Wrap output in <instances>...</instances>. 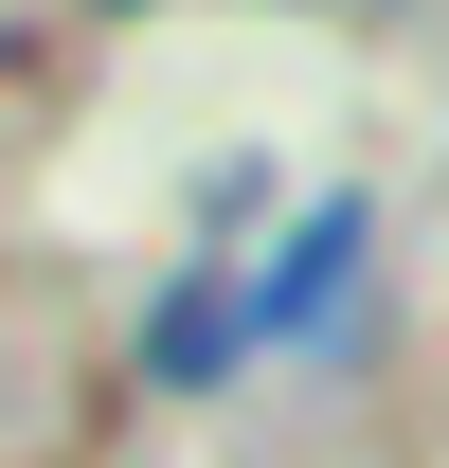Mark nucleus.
<instances>
[{"label": "nucleus", "instance_id": "1", "mask_svg": "<svg viewBox=\"0 0 449 468\" xmlns=\"http://www.w3.org/2000/svg\"><path fill=\"white\" fill-rule=\"evenodd\" d=\"M378 198H306V217L287 234H252V252H234V360H252V378H341V360L378 343Z\"/></svg>", "mask_w": 449, "mask_h": 468}, {"label": "nucleus", "instance_id": "2", "mask_svg": "<svg viewBox=\"0 0 449 468\" xmlns=\"http://www.w3.org/2000/svg\"><path fill=\"white\" fill-rule=\"evenodd\" d=\"M234 378H252V360H234V234H198V252H162V289L126 324V397L198 414V397H234Z\"/></svg>", "mask_w": 449, "mask_h": 468}]
</instances>
